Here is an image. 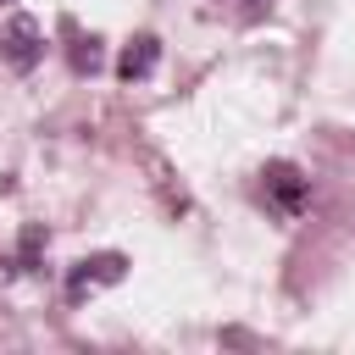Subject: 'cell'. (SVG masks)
<instances>
[{
  "label": "cell",
  "instance_id": "obj_1",
  "mask_svg": "<svg viewBox=\"0 0 355 355\" xmlns=\"http://www.w3.org/2000/svg\"><path fill=\"white\" fill-rule=\"evenodd\" d=\"M261 200H266L272 216L294 222V216L305 211V200H311V183H305V172H300L294 161H272V166L261 172Z\"/></svg>",
  "mask_w": 355,
  "mask_h": 355
},
{
  "label": "cell",
  "instance_id": "obj_2",
  "mask_svg": "<svg viewBox=\"0 0 355 355\" xmlns=\"http://www.w3.org/2000/svg\"><path fill=\"white\" fill-rule=\"evenodd\" d=\"M122 277H128V255H116V250L83 255V261L67 272V300H83V294H94V288H111V283H122Z\"/></svg>",
  "mask_w": 355,
  "mask_h": 355
},
{
  "label": "cell",
  "instance_id": "obj_3",
  "mask_svg": "<svg viewBox=\"0 0 355 355\" xmlns=\"http://www.w3.org/2000/svg\"><path fill=\"white\" fill-rule=\"evenodd\" d=\"M0 55H6V67H17V72L39 67V55H44L39 22H33V17H11V22L0 28Z\"/></svg>",
  "mask_w": 355,
  "mask_h": 355
},
{
  "label": "cell",
  "instance_id": "obj_4",
  "mask_svg": "<svg viewBox=\"0 0 355 355\" xmlns=\"http://www.w3.org/2000/svg\"><path fill=\"white\" fill-rule=\"evenodd\" d=\"M155 61H161V39L155 33H133L122 44V55H116V72H122V83H139V78L155 72Z\"/></svg>",
  "mask_w": 355,
  "mask_h": 355
},
{
  "label": "cell",
  "instance_id": "obj_5",
  "mask_svg": "<svg viewBox=\"0 0 355 355\" xmlns=\"http://www.w3.org/2000/svg\"><path fill=\"white\" fill-rule=\"evenodd\" d=\"M94 67H100V44L72 33V72H94Z\"/></svg>",
  "mask_w": 355,
  "mask_h": 355
},
{
  "label": "cell",
  "instance_id": "obj_6",
  "mask_svg": "<svg viewBox=\"0 0 355 355\" xmlns=\"http://www.w3.org/2000/svg\"><path fill=\"white\" fill-rule=\"evenodd\" d=\"M239 6H244V11H261V6H272V0H239Z\"/></svg>",
  "mask_w": 355,
  "mask_h": 355
},
{
  "label": "cell",
  "instance_id": "obj_7",
  "mask_svg": "<svg viewBox=\"0 0 355 355\" xmlns=\"http://www.w3.org/2000/svg\"><path fill=\"white\" fill-rule=\"evenodd\" d=\"M0 6H11V0H0Z\"/></svg>",
  "mask_w": 355,
  "mask_h": 355
}]
</instances>
